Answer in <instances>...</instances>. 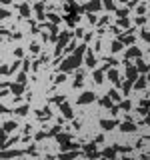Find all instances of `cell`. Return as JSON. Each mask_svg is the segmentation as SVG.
Segmentation results:
<instances>
[{
  "mask_svg": "<svg viewBox=\"0 0 150 160\" xmlns=\"http://www.w3.org/2000/svg\"><path fill=\"white\" fill-rule=\"evenodd\" d=\"M146 84H148V82H146V76H142V78H136L134 82H132V86L136 88V90H142V88H146Z\"/></svg>",
  "mask_w": 150,
  "mask_h": 160,
  "instance_id": "11",
  "label": "cell"
},
{
  "mask_svg": "<svg viewBox=\"0 0 150 160\" xmlns=\"http://www.w3.org/2000/svg\"><path fill=\"white\" fill-rule=\"evenodd\" d=\"M114 126H118L116 120H100V128H104V130H112Z\"/></svg>",
  "mask_w": 150,
  "mask_h": 160,
  "instance_id": "10",
  "label": "cell"
},
{
  "mask_svg": "<svg viewBox=\"0 0 150 160\" xmlns=\"http://www.w3.org/2000/svg\"><path fill=\"white\" fill-rule=\"evenodd\" d=\"M74 48H76V42H74V40H70V42H68V44H66V52H74Z\"/></svg>",
  "mask_w": 150,
  "mask_h": 160,
  "instance_id": "33",
  "label": "cell"
},
{
  "mask_svg": "<svg viewBox=\"0 0 150 160\" xmlns=\"http://www.w3.org/2000/svg\"><path fill=\"white\" fill-rule=\"evenodd\" d=\"M84 62H86V66L94 68V66H96V56H94L92 52H88V54H86V58H84Z\"/></svg>",
  "mask_w": 150,
  "mask_h": 160,
  "instance_id": "16",
  "label": "cell"
},
{
  "mask_svg": "<svg viewBox=\"0 0 150 160\" xmlns=\"http://www.w3.org/2000/svg\"><path fill=\"white\" fill-rule=\"evenodd\" d=\"M14 54H16V56H18V58H20V56L24 54V50H22V48H16V50H14Z\"/></svg>",
  "mask_w": 150,
  "mask_h": 160,
  "instance_id": "48",
  "label": "cell"
},
{
  "mask_svg": "<svg viewBox=\"0 0 150 160\" xmlns=\"http://www.w3.org/2000/svg\"><path fill=\"white\" fill-rule=\"evenodd\" d=\"M100 104H102V106H106V108H110V106H112V100L108 98V96H104V98H100Z\"/></svg>",
  "mask_w": 150,
  "mask_h": 160,
  "instance_id": "32",
  "label": "cell"
},
{
  "mask_svg": "<svg viewBox=\"0 0 150 160\" xmlns=\"http://www.w3.org/2000/svg\"><path fill=\"white\" fill-rule=\"evenodd\" d=\"M88 20H90L92 24H96V16H94V14H90V12H88Z\"/></svg>",
  "mask_w": 150,
  "mask_h": 160,
  "instance_id": "47",
  "label": "cell"
},
{
  "mask_svg": "<svg viewBox=\"0 0 150 160\" xmlns=\"http://www.w3.org/2000/svg\"><path fill=\"white\" fill-rule=\"evenodd\" d=\"M80 62H82V56H80V54H72L70 58H66L64 62L60 64V70L66 74V72H70V70H74V68H78Z\"/></svg>",
  "mask_w": 150,
  "mask_h": 160,
  "instance_id": "1",
  "label": "cell"
},
{
  "mask_svg": "<svg viewBox=\"0 0 150 160\" xmlns=\"http://www.w3.org/2000/svg\"><path fill=\"white\" fill-rule=\"evenodd\" d=\"M68 42H70V32H62V34H60V38H58V46H56V48H60V50H62Z\"/></svg>",
  "mask_w": 150,
  "mask_h": 160,
  "instance_id": "7",
  "label": "cell"
},
{
  "mask_svg": "<svg viewBox=\"0 0 150 160\" xmlns=\"http://www.w3.org/2000/svg\"><path fill=\"white\" fill-rule=\"evenodd\" d=\"M102 78H104V72H102V70H96V72H94V82H98V84H100V82H102Z\"/></svg>",
  "mask_w": 150,
  "mask_h": 160,
  "instance_id": "28",
  "label": "cell"
},
{
  "mask_svg": "<svg viewBox=\"0 0 150 160\" xmlns=\"http://www.w3.org/2000/svg\"><path fill=\"white\" fill-rule=\"evenodd\" d=\"M38 118L40 120H48V118H50V108L46 106L44 110H40V112H38Z\"/></svg>",
  "mask_w": 150,
  "mask_h": 160,
  "instance_id": "25",
  "label": "cell"
},
{
  "mask_svg": "<svg viewBox=\"0 0 150 160\" xmlns=\"http://www.w3.org/2000/svg\"><path fill=\"white\" fill-rule=\"evenodd\" d=\"M8 88H10V92H14L16 96H22V92H24V84H20V82H12V84H8Z\"/></svg>",
  "mask_w": 150,
  "mask_h": 160,
  "instance_id": "5",
  "label": "cell"
},
{
  "mask_svg": "<svg viewBox=\"0 0 150 160\" xmlns=\"http://www.w3.org/2000/svg\"><path fill=\"white\" fill-rule=\"evenodd\" d=\"M130 100H124V102H120V108H122V110H130Z\"/></svg>",
  "mask_w": 150,
  "mask_h": 160,
  "instance_id": "36",
  "label": "cell"
},
{
  "mask_svg": "<svg viewBox=\"0 0 150 160\" xmlns=\"http://www.w3.org/2000/svg\"><path fill=\"white\" fill-rule=\"evenodd\" d=\"M60 132V126H54L52 130H50V132H48V136H56V134Z\"/></svg>",
  "mask_w": 150,
  "mask_h": 160,
  "instance_id": "43",
  "label": "cell"
},
{
  "mask_svg": "<svg viewBox=\"0 0 150 160\" xmlns=\"http://www.w3.org/2000/svg\"><path fill=\"white\" fill-rule=\"evenodd\" d=\"M30 14H32V10L28 4H20V16L22 18H30Z\"/></svg>",
  "mask_w": 150,
  "mask_h": 160,
  "instance_id": "14",
  "label": "cell"
},
{
  "mask_svg": "<svg viewBox=\"0 0 150 160\" xmlns=\"http://www.w3.org/2000/svg\"><path fill=\"white\" fill-rule=\"evenodd\" d=\"M146 22V16H138L136 18V24H144Z\"/></svg>",
  "mask_w": 150,
  "mask_h": 160,
  "instance_id": "45",
  "label": "cell"
},
{
  "mask_svg": "<svg viewBox=\"0 0 150 160\" xmlns=\"http://www.w3.org/2000/svg\"><path fill=\"white\" fill-rule=\"evenodd\" d=\"M134 66H136V70H138V72H144V74L148 72V64H146L144 60H140V58L136 60V64H134Z\"/></svg>",
  "mask_w": 150,
  "mask_h": 160,
  "instance_id": "15",
  "label": "cell"
},
{
  "mask_svg": "<svg viewBox=\"0 0 150 160\" xmlns=\"http://www.w3.org/2000/svg\"><path fill=\"white\" fill-rule=\"evenodd\" d=\"M2 112H8V110H6L4 106H2V104H0V114H2Z\"/></svg>",
  "mask_w": 150,
  "mask_h": 160,
  "instance_id": "52",
  "label": "cell"
},
{
  "mask_svg": "<svg viewBox=\"0 0 150 160\" xmlns=\"http://www.w3.org/2000/svg\"><path fill=\"white\" fill-rule=\"evenodd\" d=\"M76 36H78V38H80V36H84V30H82V28H78V30H76Z\"/></svg>",
  "mask_w": 150,
  "mask_h": 160,
  "instance_id": "49",
  "label": "cell"
},
{
  "mask_svg": "<svg viewBox=\"0 0 150 160\" xmlns=\"http://www.w3.org/2000/svg\"><path fill=\"white\" fill-rule=\"evenodd\" d=\"M56 140H58V144H66V142H70V134H56Z\"/></svg>",
  "mask_w": 150,
  "mask_h": 160,
  "instance_id": "22",
  "label": "cell"
},
{
  "mask_svg": "<svg viewBox=\"0 0 150 160\" xmlns=\"http://www.w3.org/2000/svg\"><path fill=\"white\" fill-rule=\"evenodd\" d=\"M140 56H142V52H140V48H136V46H132V48L126 50V58H140Z\"/></svg>",
  "mask_w": 150,
  "mask_h": 160,
  "instance_id": "9",
  "label": "cell"
},
{
  "mask_svg": "<svg viewBox=\"0 0 150 160\" xmlns=\"http://www.w3.org/2000/svg\"><path fill=\"white\" fill-rule=\"evenodd\" d=\"M140 160H148V156H146V154H144V156H140Z\"/></svg>",
  "mask_w": 150,
  "mask_h": 160,
  "instance_id": "53",
  "label": "cell"
},
{
  "mask_svg": "<svg viewBox=\"0 0 150 160\" xmlns=\"http://www.w3.org/2000/svg\"><path fill=\"white\" fill-rule=\"evenodd\" d=\"M48 136V132H38L36 134V140H42V138H46Z\"/></svg>",
  "mask_w": 150,
  "mask_h": 160,
  "instance_id": "44",
  "label": "cell"
},
{
  "mask_svg": "<svg viewBox=\"0 0 150 160\" xmlns=\"http://www.w3.org/2000/svg\"><path fill=\"white\" fill-rule=\"evenodd\" d=\"M78 20H80V16H78V14H66V22H68L70 26H74V24H76Z\"/></svg>",
  "mask_w": 150,
  "mask_h": 160,
  "instance_id": "19",
  "label": "cell"
},
{
  "mask_svg": "<svg viewBox=\"0 0 150 160\" xmlns=\"http://www.w3.org/2000/svg\"><path fill=\"white\" fill-rule=\"evenodd\" d=\"M120 130H122V132H134V130H136V126L132 124L130 120H126V122H122V124H120Z\"/></svg>",
  "mask_w": 150,
  "mask_h": 160,
  "instance_id": "13",
  "label": "cell"
},
{
  "mask_svg": "<svg viewBox=\"0 0 150 160\" xmlns=\"http://www.w3.org/2000/svg\"><path fill=\"white\" fill-rule=\"evenodd\" d=\"M82 82H84V76H82V74H78V76H76V80H74V86L80 88V86H82Z\"/></svg>",
  "mask_w": 150,
  "mask_h": 160,
  "instance_id": "34",
  "label": "cell"
},
{
  "mask_svg": "<svg viewBox=\"0 0 150 160\" xmlns=\"http://www.w3.org/2000/svg\"><path fill=\"white\" fill-rule=\"evenodd\" d=\"M8 16H10V12H8V10H4V8H0V18L4 20V18H8Z\"/></svg>",
  "mask_w": 150,
  "mask_h": 160,
  "instance_id": "39",
  "label": "cell"
},
{
  "mask_svg": "<svg viewBox=\"0 0 150 160\" xmlns=\"http://www.w3.org/2000/svg\"><path fill=\"white\" fill-rule=\"evenodd\" d=\"M116 16L118 18H126V16H128V8H120V10H116Z\"/></svg>",
  "mask_w": 150,
  "mask_h": 160,
  "instance_id": "30",
  "label": "cell"
},
{
  "mask_svg": "<svg viewBox=\"0 0 150 160\" xmlns=\"http://www.w3.org/2000/svg\"><path fill=\"white\" fill-rule=\"evenodd\" d=\"M48 16V20H50V24H58L60 22V16H56V14H46Z\"/></svg>",
  "mask_w": 150,
  "mask_h": 160,
  "instance_id": "31",
  "label": "cell"
},
{
  "mask_svg": "<svg viewBox=\"0 0 150 160\" xmlns=\"http://www.w3.org/2000/svg\"><path fill=\"white\" fill-rule=\"evenodd\" d=\"M12 0H0V4H10Z\"/></svg>",
  "mask_w": 150,
  "mask_h": 160,
  "instance_id": "51",
  "label": "cell"
},
{
  "mask_svg": "<svg viewBox=\"0 0 150 160\" xmlns=\"http://www.w3.org/2000/svg\"><path fill=\"white\" fill-rule=\"evenodd\" d=\"M120 84H122L124 96H128V92H130V88H132V80H122V82H120Z\"/></svg>",
  "mask_w": 150,
  "mask_h": 160,
  "instance_id": "20",
  "label": "cell"
},
{
  "mask_svg": "<svg viewBox=\"0 0 150 160\" xmlns=\"http://www.w3.org/2000/svg\"><path fill=\"white\" fill-rule=\"evenodd\" d=\"M64 80H66V74L64 72H60L58 76H56V82H58V84H60V82H64Z\"/></svg>",
  "mask_w": 150,
  "mask_h": 160,
  "instance_id": "42",
  "label": "cell"
},
{
  "mask_svg": "<svg viewBox=\"0 0 150 160\" xmlns=\"http://www.w3.org/2000/svg\"><path fill=\"white\" fill-rule=\"evenodd\" d=\"M126 78L132 80V82L138 78V70H136V66H134V64H128V62H126Z\"/></svg>",
  "mask_w": 150,
  "mask_h": 160,
  "instance_id": "3",
  "label": "cell"
},
{
  "mask_svg": "<svg viewBox=\"0 0 150 160\" xmlns=\"http://www.w3.org/2000/svg\"><path fill=\"white\" fill-rule=\"evenodd\" d=\"M18 150H6V152H0V158H14V156H18Z\"/></svg>",
  "mask_w": 150,
  "mask_h": 160,
  "instance_id": "23",
  "label": "cell"
},
{
  "mask_svg": "<svg viewBox=\"0 0 150 160\" xmlns=\"http://www.w3.org/2000/svg\"><path fill=\"white\" fill-rule=\"evenodd\" d=\"M52 102H56V104H62V102H64V96H62V94H58V96H54V98H52Z\"/></svg>",
  "mask_w": 150,
  "mask_h": 160,
  "instance_id": "38",
  "label": "cell"
},
{
  "mask_svg": "<svg viewBox=\"0 0 150 160\" xmlns=\"http://www.w3.org/2000/svg\"><path fill=\"white\" fill-rule=\"evenodd\" d=\"M28 112H30V106H28V104H22V106L16 108V114H18V116H26Z\"/></svg>",
  "mask_w": 150,
  "mask_h": 160,
  "instance_id": "18",
  "label": "cell"
},
{
  "mask_svg": "<svg viewBox=\"0 0 150 160\" xmlns=\"http://www.w3.org/2000/svg\"><path fill=\"white\" fill-rule=\"evenodd\" d=\"M102 158H106V160H114V158H116V148H114V146L104 148V150H102Z\"/></svg>",
  "mask_w": 150,
  "mask_h": 160,
  "instance_id": "6",
  "label": "cell"
},
{
  "mask_svg": "<svg viewBox=\"0 0 150 160\" xmlns=\"http://www.w3.org/2000/svg\"><path fill=\"white\" fill-rule=\"evenodd\" d=\"M102 6H104L106 10H116V6H114V2H112V0H104V2H102Z\"/></svg>",
  "mask_w": 150,
  "mask_h": 160,
  "instance_id": "29",
  "label": "cell"
},
{
  "mask_svg": "<svg viewBox=\"0 0 150 160\" xmlns=\"http://www.w3.org/2000/svg\"><path fill=\"white\" fill-rule=\"evenodd\" d=\"M30 50H32V52H38V50H40V44H38V42H32V44H30Z\"/></svg>",
  "mask_w": 150,
  "mask_h": 160,
  "instance_id": "40",
  "label": "cell"
},
{
  "mask_svg": "<svg viewBox=\"0 0 150 160\" xmlns=\"http://www.w3.org/2000/svg\"><path fill=\"white\" fill-rule=\"evenodd\" d=\"M60 112L64 114L66 118H72V116H74V112H72L70 104H66V102H62V106H60Z\"/></svg>",
  "mask_w": 150,
  "mask_h": 160,
  "instance_id": "12",
  "label": "cell"
},
{
  "mask_svg": "<svg viewBox=\"0 0 150 160\" xmlns=\"http://www.w3.org/2000/svg\"><path fill=\"white\" fill-rule=\"evenodd\" d=\"M14 128H16V122H14V120H8V122H4L2 130H4V132H12Z\"/></svg>",
  "mask_w": 150,
  "mask_h": 160,
  "instance_id": "21",
  "label": "cell"
},
{
  "mask_svg": "<svg viewBox=\"0 0 150 160\" xmlns=\"http://www.w3.org/2000/svg\"><path fill=\"white\" fill-rule=\"evenodd\" d=\"M78 156V150H66V152H60V160H76Z\"/></svg>",
  "mask_w": 150,
  "mask_h": 160,
  "instance_id": "8",
  "label": "cell"
},
{
  "mask_svg": "<svg viewBox=\"0 0 150 160\" xmlns=\"http://www.w3.org/2000/svg\"><path fill=\"white\" fill-rule=\"evenodd\" d=\"M118 26L128 30V28H130V20H128V18H118Z\"/></svg>",
  "mask_w": 150,
  "mask_h": 160,
  "instance_id": "27",
  "label": "cell"
},
{
  "mask_svg": "<svg viewBox=\"0 0 150 160\" xmlns=\"http://www.w3.org/2000/svg\"><path fill=\"white\" fill-rule=\"evenodd\" d=\"M36 16H38V20H44V16H46L44 14V4H40V2L36 4Z\"/></svg>",
  "mask_w": 150,
  "mask_h": 160,
  "instance_id": "24",
  "label": "cell"
},
{
  "mask_svg": "<svg viewBox=\"0 0 150 160\" xmlns=\"http://www.w3.org/2000/svg\"><path fill=\"white\" fill-rule=\"evenodd\" d=\"M138 14H140V16L146 14V4H140V6H138Z\"/></svg>",
  "mask_w": 150,
  "mask_h": 160,
  "instance_id": "41",
  "label": "cell"
},
{
  "mask_svg": "<svg viewBox=\"0 0 150 160\" xmlns=\"http://www.w3.org/2000/svg\"><path fill=\"white\" fill-rule=\"evenodd\" d=\"M122 48H124V44L120 42V40H114V42H112V52H114V54H116V52H120Z\"/></svg>",
  "mask_w": 150,
  "mask_h": 160,
  "instance_id": "26",
  "label": "cell"
},
{
  "mask_svg": "<svg viewBox=\"0 0 150 160\" xmlns=\"http://www.w3.org/2000/svg\"><path fill=\"white\" fill-rule=\"evenodd\" d=\"M94 100H96V94L92 92V90H86V92H82V96L78 98V104H90Z\"/></svg>",
  "mask_w": 150,
  "mask_h": 160,
  "instance_id": "2",
  "label": "cell"
},
{
  "mask_svg": "<svg viewBox=\"0 0 150 160\" xmlns=\"http://www.w3.org/2000/svg\"><path fill=\"white\" fill-rule=\"evenodd\" d=\"M98 24H108V16H102V18L98 20Z\"/></svg>",
  "mask_w": 150,
  "mask_h": 160,
  "instance_id": "46",
  "label": "cell"
},
{
  "mask_svg": "<svg viewBox=\"0 0 150 160\" xmlns=\"http://www.w3.org/2000/svg\"><path fill=\"white\" fill-rule=\"evenodd\" d=\"M108 80H112L116 86H120V80H118V70H108Z\"/></svg>",
  "mask_w": 150,
  "mask_h": 160,
  "instance_id": "17",
  "label": "cell"
},
{
  "mask_svg": "<svg viewBox=\"0 0 150 160\" xmlns=\"http://www.w3.org/2000/svg\"><path fill=\"white\" fill-rule=\"evenodd\" d=\"M108 98L110 100H120V94H118L116 90H110V92H108Z\"/></svg>",
  "mask_w": 150,
  "mask_h": 160,
  "instance_id": "35",
  "label": "cell"
},
{
  "mask_svg": "<svg viewBox=\"0 0 150 160\" xmlns=\"http://www.w3.org/2000/svg\"><path fill=\"white\" fill-rule=\"evenodd\" d=\"M4 134H6V132H4V130L0 128V140H4Z\"/></svg>",
  "mask_w": 150,
  "mask_h": 160,
  "instance_id": "50",
  "label": "cell"
},
{
  "mask_svg": "<svg viewBox=\"0 0 150 160\" xmlns=\"http://www.w3.org/2000/svg\"><path fill=\"white\" fill-rule=\"evenodd\" d=\"M18 82H20V84H26V72H20L18 74Z\"/></svg>",
  "mask_w": 150,
  "mask_h": 160,
  "instance_id": "37",
  "label": "cell"
},
{
  "mask_svg": "<svg viewBox=\"0 0 150 160\" xmlns=\"http://www.w3.org/2000/svg\"><path fill=\"white\" fill-rule=\"evenodd\" d=\"M84 8L92 14V12H96V10H100V8H102V2H100V0H90V2H88Z\"/></svg>",
  "mask_w": 150,
  "mask_h": 160,
  "instance_id": "4",
  "label": "cell"
}]
</instances>
